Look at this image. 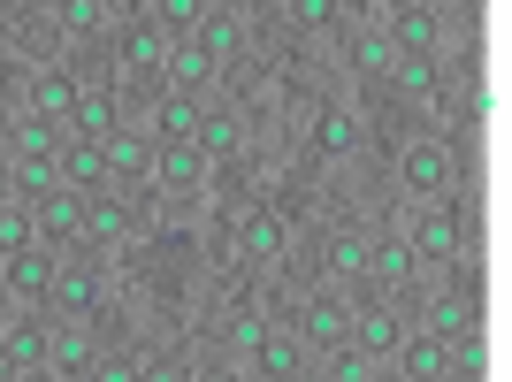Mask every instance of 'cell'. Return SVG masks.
Listing matches in <instances>:
<instances>
[{"mask_svg":"<svg viewBox=\"0 0 512 382\" xmlns=\"http://www.w3.org/2000/svg\"><path fill=\"white\" fill-rule=\"evenodd\" d=\"M398 237H406V253L421 260V276H444V268L474 260V184L436 199V207H406L398 214Z\"/></svg>","mask_w":512,"mask_h":382,"instance_id":"obj_1","label":"cell"},{"mask_svg":"<svg viewBox=\"0 0 512 382\" xmlns=\"http://www.w3.org/2000/svg\"><path fill=\"white\" fill-rule=\"evenodd\" d=\"M390 176H398V199H406V207H436V199H451V191L474 184V169L436 138V130H421V138H406V146L390 153Z\"/></svg>","mask_w":512,"mask_h":382,"instance_id":"obj_2","label":"cell"},{"mask_svg":"<svg viewBox=\"0 0 512 382\" xmlns=\"http://www.w3.org/2000/svg\"><path fill=\"white\" fill-rule=\"evenodd\" d=\"M352 291H337V283H306L299 298H291V337L306 344V360H321V352H337V344H352Z\"/></svg>","mask_w":512,"mask_h":382,"instance_id":"obj_3","label":"cell"},{"mask_svg":"<svg viewBox=\"0 0 512 382\" xmlns=\"http://www.w3.org/2000/svg\"><path fill=\"white\" fill-rule=\"evenodd\" d=\"M107 298H123V291H115V276H107L100 260H62L54 291H46V314L54 321H100Z\"/></svg>","mask_w":512,"mask_h":382,"instance_id":"obj_4","label":"cell"},{"mask_svg":"<svg viewBox=\"0 0 512 382\" xmlns=\"http://www.w3.org/2000/svg\"><path fill=\"white\" fill-rule=\"evenodd\" d=\"M199 46H207V62L214 69H237V62H253V16L245 8H230V0H199Z\"/></svg>","mask_w":512,"mask_h":382,"instance_id":"obj_5","label":"cell"},{"mask_svg":"<svg viewBox=\"0 0 512 382\" xmlns=\"http://www.w3.org/2000/svg\"><path fill=\"white\" fill-rule=\"evenodd\" d=\"M230 237H237V260H245V276H276L283 260H291V245H299V230H291L283 214H268V207H253Z\"/></svg>","mask_w":512,"mask_h":382,"instance_id":"obj_6","label":"cell"},{"mask_svg":"<svg viewBox=\"0 0 512 382\" xmlns=\"http://www.w3.org/2000/svg\"><path fill=\"white\" fill-rule=\"evenodd\" d=\"M85 77H77V69L69 62H46V69H31V85H23V107H31V115H46V123L54 130H69V115H77V100H85Z\"/></svg>","mask_w":512,"mask_h":382,"instance_id":"obj_7","label":"cell"},{"mask_svg":"<svg viewBox=\"0 0 512 382\" xmlns=\"http://www.w3.org/2000/svg\"><path fill=\"white\" fill-rule=\"evenodd\" d=\"M352 306H360V314H352V344H360L375 367H390L398 344H406V329H413L406 306H383V298H352Z\"/></svg>","mask_w":512,"mask_h":382,"instance_id":"obj_8","label":"cell"},{"mask_svg":"<svg viewBox=\"0 0 512 382\" xmlns=\"http://www.w3.org/2000/svg\"><path fill=\"white\" fill-rule=\"evenodd\" d=\"M54 268H62V260L46 253V245H31V253H16V260H0V306H46Z\"/></svg>","mask_w":512,"mask_h":382,"instance_id":"obj_9","label":"cell"},{"mask_svg":"<svg viewBox=\"0 0 512 382\" xmlns=\"http://www.w3.org/2000/svg\"><path fill=\"white\" fill-rule=\"evenodd\" d=\"M31 222H39V245L54 260L85 253V199H77V191H54L46 207H31Z\"/></svg>","mask_w":512,"mask_h":382,"instance_id":"obj_10","label":"cell"},{"mask_svg":"<svg viewBox=\"0 0 512 382\" xmlns=\"http://www.w3.org/2000/svg\"><path fill=\"white\" fill-rule=\"evenodd\" d=\"M100 352H107V337L92 329V321H54V352H46V367L62 382H85L92 367H100Z\"/></svg>","mask_w":512,"mask_h":382,"instance_id":"obj_11","label":"cell"},{"mask_svg":"<svg viewBox=\"0 0 512 382\" xmlns=\"http://www.w3.org/2000/svg\"><path fill=\"white\" fill-rule=\"evenodd\" d=\"M54 169H62V191H77V199H100V191H115V169H107V146H85V138H62Z\"/></svg>","mask_w":512,"mask_h":382,"instance_id":"obj_12","label":"cell"},{"mask_svg":"<svg viewBox=\"0 0 512 382\" xmlns=\"http://www.w3.org/2000/svg\"><path fill=\"white\" fill-rule=\"evenodd\" d=\"M153 153H161V146H153L138 123L115 130V138H107V169H115V191H146V184H153Z\"/></svg>","mask_w":512,"mask_h":382,"instance_id":"obj_13","label":"cell"},{"mask_svg":"<svg viewBox=\"0 0 512 382\" xmlns=\"http://www.w3.org/2000/svg\"><path fill=\"white\" fill-rule=\"evenodd\" d=\"M130 115H123V92L115 85H92L85 100H77V115H69V138H85V146H107L115 130H123Z\"/></svg>","mask_w":512,"mask_h":382,"instance_id":"obj_14","label":"cell"},{"mask_svg":"<svg viewBox=\"0 0 512 382\" xmlns=\"http://www.w3.org/2000/svg\"><path fill=\"white\" fill-rule=\"evenodd\" d=\"M306 367V344L291 337V329H268V337L245 352V382H291Z\"/></svg>","mask_w":512,"mask_h":382,"instance_id":"obj_15","label":"cell"},{"mask_svg":"<svg viewBox=\"0 0 512 382\" xmlns=\"http://www.w3.org/2000/svg\"><path fill=\"white\" fill-rule=\"evenodd\" d=\"M398 375L406 382H451V344L444 337H428V329H406V344H398Z\"/></svg>","mask_w":512,"mask_h":382,"instance_id":"obj_16","label":"cell"},{"mask_svg":"<svg viewBox=\"0 0 512 382\" xmlns=\"http://www.w3.org/2000/svg\"><path fill=\"white\" fill-rule=\"evenodd\" d=\"M8 176H16V207H46V199L62 191V169H54V161H8Z\"/></svg>","mask_w":512,"mask_h":382,"instance_id":"obj_17","label":"cell"},{"mask_svg":"<svg viewBox=\"0 0 512 382\" xmlns=\"http://www.w3.org/2000/svg\"><path fill=\"white\" fill-rule=\"evenodd\" d=\"M31 245H39V222H31V207H16V199H8V207H0V260L31 253Z\"/></svg>","mask_w":512,"mask_h":382,"instance_id":"obj_18","label":"cell"},{"mask_svg":"<svg viewBox=\"0 0 512 382\" xmlns=\"http://www.w3.org/2000/svg\"><path fill=\"white\" fill-rule=\"evenodd\" d=\"M321 382H367V375H375V360H367V352H360V344H337V352H321Z\"/></svg>","mask_w":512,"mask_h":382,"instance_id":"obj_19","label":"cell"},{"mask_svg":"<svg viewBox=\"0 0 512 382\" xmlns=\"http://www.w3.org/2000/svg\"><path fill=\"white\" fill-rule=\"evenodd\" d=\"M138 382H192V352H184V344H161V352L138 367Z\"/></svg>","mask_w":512,"mask_h":382,"instance_id":"obj_20","label":"cell"},{"mask_svg":"<svg viewBox=\"0 0 512 382\" xmlns=\"http://www.w3.org/2000/svg\"><path fill=\"white\" fill-rule=\"evenodd\" d=\"M8 199H16V176H8V153H0V207H8Z\"/></svg>","mask_w":512,"mask_h":382,"instance_id":"obj_21","label":"cell"},{"mask_svg":"<svg viewBox=\"0 0 512 382\" xmlns=\"http://www.w3.org/2000/svg\"><path fill=\"white\" fill-rule=\"evenodd\" d=\"M16 382H62V375H54V367H31V375H16Z\"/></svg>","mask_w":512,"mask_h":382,"instance_id":"obj_22","label":"cell"},{"mask_svg":"<svg viewBox=\"0 0 512 382\" xmlns=\"http://www.w3.org/2000/svg\"><path fill=\"white\" fill-rule=\"evenodd\" d=\"M0 382H16V367H8V360H0Z\"/></svg>","mask_w":512,"mask_h":382,"instance_id":"obj_23","label":"cell"}]
</instances>
